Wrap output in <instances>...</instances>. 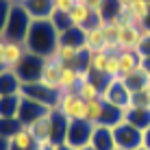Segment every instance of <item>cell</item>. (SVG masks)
Returning a JSON list of instances; mask_svg holds the SVG:
<instances>
[{"instance_id":"cell-29","label":"cell","mask_w":150,"mask_h":150,"mask_svg":"<svg viewBox=\"0 0 150 150\" xmlns=\"http://www.w3.org/2000/svg\"><path fill=\"white\" fill-rule=\"evenodd\" d=\"M50 22H52V26L57 28V33H59V35L72 28V22H70V15H68V13H59V11H54V13H52V18H50Z\"/></svg>"},{"instance_id":"cell-24","label":"cell","mask_w":150,"mask_h":150,"mask_svg":"<svg viewBox=\"0 0 150 150\" xmlns=\"http://www.w3.org/2000/svg\"><path fill=\"white\" fill-rule=\"evenodd\" d=\"M76 94H79L85 102H91V100H98V98H102V89L96 85L91 79H83L79 83V87H76Z\"/></svg>"},{"instance_id":"cell-23","label":"cell","mask_w":150,"mask_h":150,"mask_svg":"<svg viewBox=\"0 0 150 150\" xmlns=\"http://www.w3.org/2000/svg\"><path fill=\"white\" fill-rule=\"evenodd\" d=\"M20 105H22V94L0 96V117H18Z\"/></svg>"},{"instance_id":"cell-30","label":"cell","mask_w":150,"mask_h":150,"mask_svg":"<svg viewBox=\"0 0 150 150\" xmlns=\"http://www.w3.org/2000/svg\"><path fill=\"white\" fill-rule=\"evenodd\" d=\"M13 0H0V37L4 33V26H7V20H9V13L13 9Z\"/></svg>"},{"instance_id":"cell-37","label":"cell","mask_w":150,"mask_h":150,"mask_svg":"<svg viewBox=\"0 0 150 150\" xmlns=\"http://www.w3.org/2000/svg\"><path fill=\"white\" fill-rule=\"evenodd\" d=\"M115 150H126V148H117V146H115Z\"/></svg>"},{"instance_id":"cell-27","label":"cell","mask_w":150,"mask_h":150,"mask_svg":"<svg viewBox=\"0 0 150 150\" xmlns=\"http://www.w3.org/2000/svg\"><path fill=\"white\" fill-rule=\"evenodd\" d=\"M131 15L137 20V24L142 26V22H144V18L150 13V0H135V2L131 4Z\"/></svg>"},{"instance_id":"cell-8","label":"cell","mask_w":150,"mask_h":150,"mask_svg":"<svg viewBox=\"0 0 150 150\" xmlns=\"http://www.w3.org/2000/svg\"><path fill=\"white\" fill-rule=\"evenodd\" d=\"M44 61H46V57H39V54L26 52V57L22 59V63L15 68V72H18V76L22 79L24 85H28V83H37V81L41 79Z\"/></svg>"},{"instance_id":"cell-13","label":"cell","mask_w":150,"mask_h":150,"mask_svg":"<svg viewBox=\"0 0 150 150\" xmlns=\"http://www.w3.org/2000/svg\"><path fill=\"white\" fill-rule=\"evenodd\" d=\"M89 148H94V150H115V139H113L111 126L94 124V133H91Z\"/></svg>"},{"instance_id":"cell-17","label":"cell","mask_w":150,"mask_h":150,"mask_svg":"<svg viewBox=\"0 0 150 150\" xmlns=\"http://www.w3.org/2000/svg\"><path fill=\"white\" fill-rule=\"evenodd\" d=\"M22 4L33 20H50L54 13L52 0H22Z\"/></svg>"},{"instance_id":"cell-20","label":"cell","mask_w":150,"mask_h":150,"mask_svg":"<svg viewBox=\"0 0 150 150\" xmlns=\"http://www.w3.org/2000/svg\"><path fill=\"white\" fill-rule=\"evenodd\" d=\"M85 37V48L87 52H96V50H105V30H102V24H96V26L87 28L83 33Z\"/></svg>"},{"instance_id":"cell-19","label":"cell","mask_w":150,"mask_h":150,"mask_svg":"<svg viewBox=\"0 0 150 150\" xmlns=\"http://www.w3.org/2000/svg\"><path fill=\"white\" fill-rule=\"evenodd\" d=\"M35 148H37V142H35L33 133L28 131V126H22L9 139V150H35Z\"/></svg>"},{"instance_id":"cell-39","label":"cell","mask_w":150,"mask_h":150,"mask_svg":"<svg viewBox=\"0 0 150 150\" xmlns=\"http://www.w3.org/2000/svg\"><path fill=\"white\" fill-rule=\"evenodd\" d=\"M0 70H2V65H0Z\"/></svg>"},{"instance_id":"cell-9","label":"cell","mask_w":150,"mask_h":150,"mask_svg":"<svg viewBox=\"0 0 150 150\" xmlns=\"http://www.w3.org/2000/svg\"><path fill=\"white\" fill-rule=\"evenodd\" d=\"M50 111H54V109H50V107L41 105V102L33 100V98H24V96H22V105H20L18 120L22 122L24 126H30V124H33V122H37L39 117L48 115Z\"/></svg>"},{"instance_id":"cell-14","label":"cell","mask_w":150,"mask_h":150,"mask_svg":"<svg viewBox=\"0 0 150 150\" xmlns=\"http://www.w3.org/2000/svg\"><path fill=\"white\" fill-rule=\"evenodd\" d=\"M26 46L22 44V41H9L4 44V54H2V68H9V70H15L20 63H22V59L26 57Z\"/></svg>"},{"instance_id":"cell-38","label":"cell","mask_w":150,"mask_h":150,"mask_svg":"<svg viewBox=\"0 0 150 150\" xmlns=\"http://www.w3.org/2000/svg\"><path fill=\"white\" fill-rule=\"evenodd\" d=\"M76 2H83V0H76Z\"/></svg>"},{"instance_id":"cell-18","label":"cell","mask_w":150,"mask_h":150,"mask_svg":"<svg viewBox=\"0 0 150 150\" xmlns=\"http://www.w3.org/2000/svg\"><path fill=\"white\" fill-rule=\"evenodd\" d=\"M68 126H70V120L54 109L52 111V128H50V142H52L54 146H65Z\"/></svg>"},{"instance_id":"cell-3","label":"cell","mask_w":150,"mask_h":150,"mask_svg":"<svg viewBox=\"0 0 150 150\" xmlns=\"http://www.w3.org/2000/svg\"><path fill=\"white\" fill-rule=\"evenodd\" d=\"M102 100L120 111H128L133 107V91L122 79H109L107 85L102 87Z\"/></svg>"},{"instance_id":"cell-28","label":"cell","mask_w":150,"mask_h":150,"mask_svg":"<svg viewBox=\"0 0 150 150\" xmlns=\"http://www.w3.org/2000/svg\"><path fill=\"white\" fill-rule=\"evenodd\" d=\"M105 76L107 79H120V57H117V52H109V59L105 65Z\"/></svg>"},{"instance_id":"cell-36","label":"cell","mask_w":150,"mask_h":150,"mask_svg":"<svg viewBox=\"0 0 150 150\" xmlns=\"http://www.w3.org/2000/svg\"><path fill=\"white\" fill-rule=\"evenodd\" d=\"M135 150H146V148H144V146H139V148H135Z\"/></svg>"},{"instance_id":"cell-15","label":"cell","mask_w":150,"mask_h":150,"mask_svg":"<svg viewBox=\"0 0 150 150\" xmlns=\"http://www.w3.org/2000/svg\"><path fill=\"white\" fill-rule=\"evenodd\" d=\"M22 87H24V83L15 70H9V68L0 70V96L22 94Z\"/></svg>"},{"instance_id":"cell-1","label":"cell","mask_w":150,"mask_h":150,"mask_svg":"<svg viewBox=\"0 0 150 150\" xmlns=\"http://www.w3.org/2000/svg\"><path fill=\"white\" fill-rule=\"evenodd\" d=\"M28 52L39 54V57H50L54 54L57 46H59V33L52 26L50 20H33L28 28V35L24 39Z\"/></svg>"},{"instance_id":"cell-6","label":"cell","mask_w":150,"mask_h":150,"mask_svg":"<svg viewBox=\"0 0 150 150\" xmlns=\"http://www.w3.org/2000/svg\"><path fill=\"white\" fill-rule=\"evenodd\" d=\"M111 131H113V139H115L117 148H139L142 142H144V131L135 128L126 120H122L120 124L111 126Z\"/></svg>"},{"instance_id":"cell-31","label":"cell","mask_w":150,"mask_h":150,"mask_svg":"<svg viewBox=\"0 0 150 150\" xmlns=\"http://www.w3.org/2000/svg\"><path fill=\"white\" fill-rule=\"evenodd\" d=\"M142 30H144V28H142ZM137 52H139V57H150V30H144Z\"/></svg>"},{"instance_id":"cell-16","label":"cell","mask_w":150,"mask_h":150,"mask_svg":"<svg viewBox=\"0 0 150 150\" xmlns=\"http://www.w3.org/2000/svg\"><path fill=\"white\" fill-rule=\"evenodd\" d=\"M117 57H120V79H126L142 68V57L137 50H117Z\"/></svg>"},{"instance_id":"cell-33","label":"cell","mask_w":150,"mask_h":150,"mask_svg":"<svg viewBox=\"0 0 150 150\" xmlns=\"http://www.w3.org/2000/svg\"><path fill=\"white\" fill-rule=\"evenodd\" d=\"M102 2H105V0H83V4H87V7H89L94 13H98V11H100Z\"/></svg>"},{"instance_id":"cell-21","label":"cell","mask_w":150,"mask_h":150,"mask_svg":"<svg viewBox=\"0 0 150 150\" xmlns=\"http://www.w3.org/2000/svg\"><path fill=\"white\" fill-rule=\"evenodd\" d=\"M124 120L131 122L135 128H139V131H146V128H150V109L131 107L128 111H124Z\"/></svg>"},{"instance_id":"cell-32","label":"cell","mask_w":150,"mask_h":150,"mask_svg":"<svg viewBox=\"0 0 150 150\" xmlns=\"http://www.w3.org/2000/svg\"><path fill=\"white\" fill-rule=\"evenodd\" d=\"M52 4H54V11H59V13H70L72 9L76 7V0H52Z\"/></svg>"},{"instance_id":"cell-5","label":"cell","mask_w":150,"mask_h":150,"mask_svg":"<svg viewBox=\"0 0 150 150\" xmlns=\"http://www.w3.org/2000/svg\"><path fill=\"white\" fill-rule=\"evenodd\" d=\"M91 133H94V124L87 120H72L68 126V137H65V146L72 150H83L89 146Z\"/></svg>"},{"instance_id":"cell-11","label":"cell","mask_w":150,"mask_h":150,"mask_svg":"<svg viewBox=\"0 0 150 150\" xmlns=\"http://www.w3.org/2000/svg\"><path fill=\"white\" fill-rule=\"evenodd\" d=\"M68 15H70L72 28H79V30H83V33H85L87 28H91V26H96V24H100V22H98V15L91 11L87 4H83V2H76V7L72 9Z\"/></svg>"},{"instance_id":"cell-35","label":"cell","mask_w":150,"mask_h":150,"mask_svg":"<svg viewBox=\"0 0 150 150\" xmlns=\"http://www.w3.org/2000/svg\"><path fill=\"white\" fill-rule=\"evenodd\" d=\"M4 44H7V39L0 37V65H2V54H4Z\"/></svg>"},{"instance_id":"cell-4","label":"cell","mask_w":150,"mask_h":150,"mask_svg":"<svg viewBox=\"0 0 150 150\" xmlns=\"http://www.w3.org/2000/svg\"><path fill=\"white\" fill-rule=\"evenodd\" d=\"M57 111L65 115L68 120H87V102L76 94V91H61Z\"/></svg>"},{"instance_id":"cell-34","label":"cell","mask_w":150,"mask_h":150,"mask_svg":"<svg viewBox=\"0 0 150 150\" xmlns=\"http://www.w3.org/2000/svg\"><path fill=\"white\" fill-rule=\"evenodd\" d=\"M133 2H135V0H117V4H120L122 9H131Z\"/></svg>"},{"instance_id":"cell-22","label":"cell","mask_w":150,"mask_h":150,"mask_svg":"<svg viewBox=\"0 0 150 150\" xmlns=\"http://www.w3.org/2000/svg\"><path fill=\"white\" fill-rule=\"evenodd\" d=\"M81 83V68H74V65H63L61 68V91H76Z\"/></svg>"},{"instance_id":"cell-7","label":"cell","mask_w":150,"mask_h":150,"mask_svg":"<svg viewBox=\"0 0 150 150\" xmlns=\"http://www.w3.org/2000/svg\"><path fill=\"white\" fill-rule=\"evenodd\" d=\"M22 96L24 98H33V100L41 102V105L50 107V109H57L59 105V98H61V91L59 89H52V87H46L44 83H28V85L22 87Z\"/></svg>"},{"instance_id":"cell-26","label":"cell","mask_w":150,"mask_h":150,"mask_svg":"<svg viewBox=\"0 0 150 150\" xmlns=\"http://www.w3.org/2000/svg\"><path fill=\"white\" fill-rule=\"evenodd\" d=\"M102 113H105V100H102V98L87 102V122H91V124H100Z\"/></svg>"},{"instance_id":"cell-12","label":"cell","mask_w":150,"mask_h":150,"mask_svg":"<svg viewBox=\"0 0 150 150\" xmlns=\"http://www.w3.org/2000/svg\"><path fill=\"white\" fill-rule=\"evenodd\" d=\"M61 68H63V63H61L54 54L46 57L39 83H44L46 87H52V89H59V87H61ZM59 91H61V89H59Z\"/></svg>"},{"instance_id":"cell-25","label":"cell","mask_w":150,"mask_h":150,"mask_svg":"<svg viewBox=\"0 0 150 150\" xmlns=\"http://www.w3.org/2000/svg\"><path fill=\"white\" fill-rule=\"evenodd\" d=\"M22 126L24 124L20 122L18 117H0V135H2L4 139H11Z\"/></svg>"},{"instance_id":"cell-2","label":"cell","mask_w":150,"mask_h":150,"mask_svg":"<svg viewBox=\"0 0 150 150\" xmlns=\"http://www.w3.org/2000/svg\"><path fill=\"white\" fill-rule=\"evenodd\" d=\"M30 24H33V18L28 15L26 7H24L22 2H15L11 13H9V20H7V26H4L2 37L9 39V41H22L24 44Z\"/></svg>"},{"instance_id":"cell-10","label":"cell","mask_w":150,"mask_h":150,"mask_svg":"<svg viewBox=\"0 0 150 150\" xmlns=\"http://www.w3.org/2000/svg\"><path fill=\"white\" fill-rule=\"evenodd\" d=\"M142 35H144V30L137 22H122L120 37H117V48L120 50H137Z\"/></svg>"}]
</instances>
